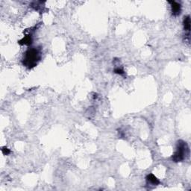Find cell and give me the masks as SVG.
Returning a JSON list of instances; mask_svg holds the SVG:
<instances>
[{
  "mask_svg": "<svg viewBox=\"0 0 191 191\" xmlns=\"http://www.w3.org/2000/svg\"><path fill=\"white\" fill-rule=\"evenodd\" d=\"M41 59L40 50L37 48H30L25 52L23 58V64L28 69H32L37 65Z\"/></svg>",
  "mask_w": 191,
  "mask_h": 191,
  "instance_id": "cell-1",
  "label": "cell"
},
{
  "mask_svg": "<svg viewBox=\"0 0 191 191\" xmlns=\"http://www.w3.org/2000/svg\"><path fill=\"white\" fill-rule=\"evenodd\" d=\"M189 147L187 143L183 140H179L176 146V150L173 154L172 159L176 163L182 162L189 155Z\"/></svg>",
  "mask_w": 191,
  "mask_h": 191,
  "instance_id": "cell-2",
  "label": "cell"
},
{
  "mask_svg": "<svg viewBox=\"0 0 191 191\" xmlns=\"http://www.w3.org/2000/svg\"><path fill=\"white\" fill-rule=\"evenodd\" d=\"M169 3L171 5V9H172V14L173 16H178L181 14L182 11V7L181 5L177 2L175 1H170Z\"/></svg>",
  "mask_w": 191,
  "mask_h": 191,
  "instance_id": "cell-3",
  "label": "cell"
},
{
  "mask_svg": "<svg viewBox=\"0 0 191 191\" xmlns=\"http://www.w3.org/2000/svg\"><path fill=\"white\" fill-rule=\"evenodd\" d=\"M147 183L153 185V186H157V185H158L160 184V181L153 174H149L147 176Z\"/></svg>",
  "mask_w": 191,
  "mask_h": 191,
  "instance_id": "cell-4",
  "label": "cell"
},
{
  "mask_svg": "<svg viewBox=\"0 0 191 191\" xmlns=\"http://www.w3.org/2000/svg\"><path fill=\"white\" fill-rule=\"evenodd\" d=\"M19 43L20 45H26V46H30L32 43V37L31 34L25 36L21 40L19 41Z\"/></svg>",
  "mask_w": 191,
  "mask_h": 191,
  "instance_id": "cell-5",
  "label": "cell"
},
{
  "mask_svg": "<svg viewBox=\"0 0 191 191\" xmlns=\"http://www.w3.org/2000/svg\"><path fill=\"white\" fill-rule=\"evenodd\" d=\"M183 25L185 31L190 32V18L189 16L184 17V19L183 21Z\"/></svg>",
  "mask_w": 191,
  "mask_h": 191,
  "instance_id": "cell-6",
  "label": "cell"
},
{
  "mask_svg": "<svg viewBox=\"0 0 191 191\" xmlns=\"http://www.w3.org/2000/svg\"><path fill=\"white\" fill-rule=\"evenodd\" d=\"M114 73H117V74L118 75H120V76H122V75L125 74V72H124L123 69H122V68H116L115 69H114Z\"/></svg>",
  "mask_w": 191,
  "mask_h": 191,
  "instance_id": "cell-7",
  "label": "cell"
},
{
  "mask_svg": "<svg viewBox=\"0 0 191 191\" xmlns=\"http://www.w3.org/2000/svg\"><path fill=\"white\" fill-rule=\"evenodd\" d=\"M2 152L5 155H9L11 153V151L8 148H6V147H2Z\"/></svg>",
  "mask_w": 191,
  "mask_h": 191,
  "instance_id": "cell-8",
  "label": "cell"
}]
</instances>
